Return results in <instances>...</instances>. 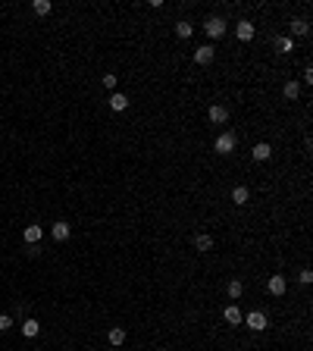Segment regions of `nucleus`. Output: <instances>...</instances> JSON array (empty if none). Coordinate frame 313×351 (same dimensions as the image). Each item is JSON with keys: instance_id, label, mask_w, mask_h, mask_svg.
Segmentation results:
<instances>
[{"instance_id": "nucleus-1", "label": "nucleus", "mask_w": 313, "mask_h": 351, "mask_svg": "<svg viewBox=\"0 0 313 351\" xmlns=\"http://www.w3.org/2000/svg\"><path fill=\"white\" fill-rule=\"evenodd\" d=\"M241 323H244V326H248V330H251V332H263V330H266V326H270V317H266V313H263V310H251V313H248V317H244V320H241Z\"/></svg>"}, {"instance_id": "nucleus-2", "label": "nucleus", "mask_w": 313, "mask_h": 351, "mask_svg": "<svg viewBox=\"0 0 313 351\" xmlns=\"http://www.w3.org/2000/svg\"><path fill=\"white\" fill-rule=\"evenodd\" d=\"M235 145H238L235 132H222V135H216V141H213V151H219L222 157H229L235 151Z\"/></svg>"}, {"instance_id": "nucleus-3", "label": "nucleus", "mask_w": 313, "mask_h": 351, "mask_svg": "<svg viewBox=\"0 0 313 351\" xmlns=\"http://www.w3.org/2000/svg\"><path fill=\"white\" fill-rule=\"evenodd\" d=\"M226 19H222V16H210V19H207V25H204V32H207V38H222V35H226Z\"/></svg>"}, {"instance_id": "nucleus-4", "label": "nucleus", "mask_w": 313, "mask_h": 351, "mask_svg": "<svg viewBox=\"0 0 313 351\" xmlns=\"http://www.w3.org/2000/svg\"><path fill=\"white\" fill-rule=\"evenodd\" d=\"M254 35H257L254 22L241 19V22H238V25H235V38H238V41H244V44H248V41H254Z\"/></svg>"}, {"instance_id": "nucleus-5", "label": "nucleus", "mask_w": 313, "mask_h": 351, "mask_svg": "<svg viewBox=\"0 0 313 351\" xmlns=\"http://www.w3.org/2000/svg\"><path fill=\"white\" fill-rule=\"evenodd\" d=\"M213 57H216V50L210 47V44H204V47H195V63H197V66H210Z\"/></svg>"}, {"instance_id": "nucleus-6", "label": "nucleus", "mask_w": 313, "mask_h": 351, "mask_svg": "<svg viewBox=\"0 0 313 351\" xmlns=\"http://www.w3.org/2000/svg\"><path fill=\"white\" fill-rule=\"evenodd\" d=\"M222 320H226L229 326H238L244 320V313H241V308H238V304H229L226 310H222Z\"/></svg>"}, {"instance_id": "nucleus-7", "label": "nucleus", "mask_w": 313, "mask_h": 351, "mask_svg": "<svg viewBox=\"0 0 313 351\" xmlns=\"http://www.w3.org/2000/svg\"><path fill=\"white\" fill-rule=\"evenodd\" d=\"M266 289H270V295H285V289H288V282H285V276H270V282H266Z\"/></svg>"}, {"instance_id": "nucleus-8", "label": "nucleus", "mask_w": 313, "mask_h": 351, "mask_svg": "<svg viewBox=\"0 0 313 351\" xmlns=\"http://www.w3.org/2000/svg\"><path fill=\"white\" fill-rule=\"evenodd\" d=\"M195 251H200V254L213 251V235H207V232H197V235H195Z\"/></svg>"}, {"instance_id": "nucleus-9", "label": "nucleus", "mask_w": 313, "mask_h": 351, "mask_svg": "<svg viewBox=\"0 0 313 351\" xmlns=\"http://www.w3.org/2000/svg\"><path fill=\"white\" fill-rule=\"evenodd\" d=\"M251 157H254L257 163H263V160H270V157H273V147L266 145V141H260V145H254V151H251Z\"/></svg>"}, {"instance_id": "nucleus-10", "label": "nucleus", "mask_w": 313, "mask_h": 351, "mask_svg": "<svg viewBox=\"0 0 313 351\" xmlns=\"http://www.w3.org/2000/svg\"><path fill=\"white\" fill-rule=\"evenodd\" d=\"M307 32H310V22H307V19H294V22H292V35H288V38H292V41H294V38H304Z\"/></svg>"}, {"instance_id": "nucleus-11", "label": "nucleus", "mask_w": 313, "mask_h": 351, "mask_svg": "<svg viewBox=\"0 0 313 351\" xmlns=\"http://www.w3.org/2000/svg\"><path fill=\"white\" fill-rule=\"evenodd\" d=\"M207 116H210V123H226V119H229V110L226 107H222V103H213V107H210V113H207Z\"/></svg>"}, {"instance_id": "nucleus-12", "label": "nucleus", "mask_w": 313, "mask_h": 351, "mask_svg": "<svg viewBox=\"0 0 313 351\" xmlns=\"http://www.w3.org/2000/svg\"><path fill=\"white\" fill-rule=\"evenodd\" d=\"M248 201H251V191L244 188V185H235V188H232V204L244 207V204H248Z\"/></svg>"}, {"instance_id": "nucleus-13", "label": "nucleus", "mask_w": 313, "mask_h": 351, "mask_svg": "<svg viewBox=\"0 0 313 351\" xmlns=\"http://www.w3.org/2000/svg\"><path fill=\"white\" fill-rule=\"evenodd\" d=\"M110 110H116V113H122V110H129V98H125L122 91H116L113 98H110Z\"/></svg>"}, {"instance_id": "nucleus-14", "label": "nucleus", "mask_w": 313, "mask_h": 351, "mask_svg": "<svg viewBox=\"0 0 313 351\" xmlns=\"http://www.w3.org/2000/svg\"><path fill=\"white\" fill-rule=\"evenodd\" d=\"M50 235L57 238V242H66V238H69V223H54V229H50Z\"/></svg>"}, {"instance_id": "nucleus-15", "label": "nucleus", "mask_w": 313, "mask_h": 351, "mask_svg": "<svg viewBox=\"0 0 313 351\" xmlns=\"http://www.w3.org/2000/svg\"><path fill=\"white\" fill-rule=\"evenodd\" d=\"M107 342H110V345H122V342H125V330H122V326H113V330H110L107 332Z\"/></svg>"}, {"instance_id": "nucleus-16", "label": "nucleus", "mask_w": 313, "mask_h": 351, "mask_svg": "<svg viewBox=\"0 0 313 351\" xmlns=\"http://www.w3.org/2000/svg\"><path fill=\"white\" fill-rule=\"evenodd\" d=\"M22 235H25L28 245H38L41 235H44V229H41V226H25V232H22Z\"/></svg>"}, {"instance_id": "nucleus-17", "label": "nucleus", "mask_w": 313, "mask_h": 351, "mask_svg": "<svg viewBox=\"0 0 313 351\" xmlns=\"http://www.w3.org/2000/svg\"><path fill=\"white\" fill-rule=\"evenodd\" d=\"M226 295L232 298V301H238V298L244 295V282H238V279H232V282H229V286H226Z\"/></svg>"}, {"instance_id": "nucleus-18", "label": "nucleus", "mask_w": 313, "mask_h": 351, "mask_svg": "<svg viewBox=\"0 0 313 351\" xmlns=\"http://www.w3.org/2000/svg\"><path fill=\"white\" fill-rule=\"evenodd\" d=\"M38 332H41V323H38V320H25V323H22V335H25V339H35Z\"/></svg>"}, {"instance_id": "nucleus-19", "label": "nucleus", "mask_w": 313, "mask_h": 351, "mask_svg": "<svg viewBox=\"0 0 313 351\" xmlns=\"http://www.w3.org/2000/svg\"><path fill=\"white\" fill-rule=\"evenodd\" d=\"M275 50H279V54H292V50H294V41L288 38V35H282V38H275Z\"/></svg>"}, {"instance_id": "nucleus-20", "label": "nucleus", "mask_w": 313, "mask_h": 351, "mask_svg": "<svg viewBox=\"0 0 313 351\" xmlns=\"http://www.w3.org/2000/svg\"><path fill=\"white\" fill-rule=\"evenodd\" d=\"M32 10H35V16H47V13L54 10V3H50V0H35Z\"/></svg>"}, {"instance_id": "nucleus-21", "label": "nucleus", "mask_w": 313, "mask_h": 351, "mask_svg": "<svg viewBox=\"0 0 313 351\" xmlns=\"http://www.w3.org/2000/svg\"><path fill=\"white\" fill-rule=\"evenodd\" d=\"M176 35L178 38H191V35H195V25H191V22H176Z\"/></svg>"}, {"instance_id": "nucleus-22", "label": "nucleus", "mask_w": 313, "mask_h": 351, "mask_svg": "<svg viewBox=\"0 0 313 351\" xmlns=\"http://www.w3.org/2000/svg\"><path fill=\"white\" fill-rule=\"evenodd\" d=\"M282 94H285L288 101H297V94H301V85H297V82H285V88H282Z\"/></svg>"}, {"instance_id": "nucleus-23", "label": "nucleus", "mask_w": 313, "mask_h": 351, "mask_svg": "<svg viewBox=\"0 0 313 351\" xmlns=\"http://www.w3.org/2000/svg\"><path fill=\"white\" fill-rule=\"evenodd\" d=\"M10 326H13V317L10 313H0V332H6Z\"/></svg>"}, {"instance_id": "nucleus-24", "label": "nucleus", "mask_w": 313, "mask_h": 351, "mask_svg": "<svg viewBox=\"0 0 313 351\" xmlns=\"http://www.w3.org/2000/svg\"><path fill=\"white\" fill-rule=\"evenodd\" d=\"M103 85H107V88H116V85H119V79L113 76V72H107V76H103Z\"/></svg>"}, {"instance_id": "nucleus-25", "label": "nucleus", "mask_w": 313, "mask_h": 351, "mask_svg": "<svg viewBox=\"0 0 313 351\" xmlns=\"http://www.w3.org/2000/svg\"><path fill=\"white\" fill-rule=\"evenodd\" d=\"M297 279H301V286H310V282H313V273H310V270H301Z\"/></svg>"}]
</instances>
